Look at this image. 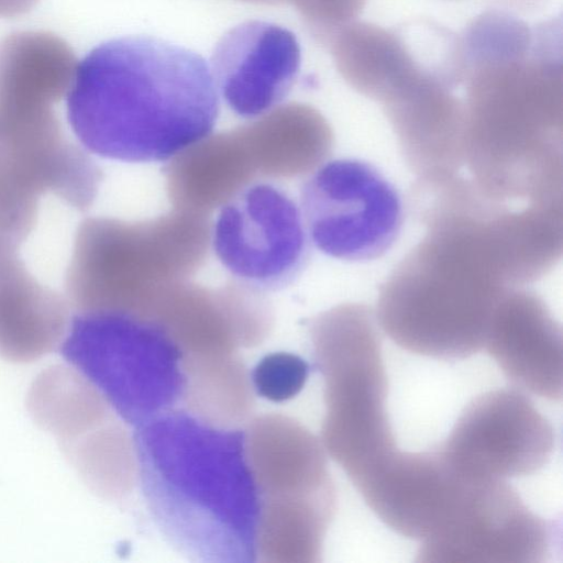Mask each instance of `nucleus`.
<instances>
[{
    "label": "nucleus",
    "instance_id": "nucleus-20",
    "mask_svg": "<svg viewBox=\"0 0 563 563\" xmlns=\"http://www.w3.org/2000/svg\"><path fill=\"white\" fill-rule=\"evenodd\" d=\"M38 0H0V18H15L31 11Z\"/></svg>",
    "mask_w": 563,
    "mask_h": 563
},
{
    "label": "nucleus",
    "instance_id": "nucleus-2",
    "mask_svg": "<svg viewBox=\"0 0 563 563\" xmlns=\"http://www.w3.org/2000/svg\"><path fill=\"white\" fill-rule=\"evenodd\" d=\"M205 58L152 36L109 40L77 63L67 119L90 152L130 163L173 159L210 135L218 89Z\"/></svg>",
    "mask_w": 563,
    "mask_h": 563
},
{
    "label": "nucleus",
    "instance_id": "nucleus-4",
    "mask_svg": "<svg viewBox=\"0 0 563 563\" xmlns=\"http://www.w3.org/2000/svg\"><path fill=\"white\" fill-rule=\"evenodd\" d=\"M210 235L207 214L176 208L142 222L86 218L65 273L68 303L75 312L142 310L199 268Z\"/></svg>",
    "mask_w": 563,
    "mask_h": 563
},
{
    "label": "nucleus",
    "instance_id": "nucleus-13",
    "mask_svg": "<svg viewBox=\"0 0 563 563\" xmlns=\"http://www.w3.org/2000/svg\"><path fill=\"white\" fill-rule=\"evenodd\" d=\"M466 482L441 451L396 449L353 485L385 525L422 541L449 516Z\"/></svg>",
    "mask_w": 563,
    "mask_h": 563
},
{
    "label": "nucleus",
    "instance_id": "nucleus-8",
    "mask_svg": "<svg viewBox=\"0 0 563 563\" xmlns=\"http://www.w3.org/2000/svg\"><path fill=\"white\" fill-rule=\"evenodd\" d=\"M26 407L92 492L108 499L130 492L135 483L131 432L77 369L55 365L43 371Z\"/></svg>",
    "mask_w": 563,
    "mask_h": 563
},
{
    "label": "nucleus",
    "instance_id": "nucleus-21",
    "mask_svg": "<svg viewBox=\"0 0 563 563\" xmlns=\"http://www.w3.org/2000/svg\"><path fill=\"white\" fill-rule=\"evenodd\" d=\"M243 1L253 2V3H263V4H278L283 0H243Z\"/></svg>",
    "mask_w": 563,
    "mask_h": 563
},
{
    "label": "nucleus",
    "instance_id": "nucleus-18",
    "mask_svg": "<svg viewBox=\"0 0 563 563\" xmlns=\"http://www.w3.org/2000/svg\"><path fill=\"white\" fill-rule=\"evenodd\" d=\"M308 376V365L292 354H272L254 368L252 387L273 400H284L296 395Z\"/></svg>",
    "mask_w": 563,
    "mask_h": 563
},
{
    "label": "nucleus",
    "instance_id": "nucleus-1",
    "mask_svg": "<svg viewBox=\"0 0 563 563\" xmlns=\"http://www.w3.org/2000/svg\"><path fill=\"white\" fill-rule=\"evenodd\" d=\"M132 442L136 484L175 548L198 561H260L266 501L247 422L173 410L135 428Z\"/></svg>",
    "mask_w": 563,
    "mask_h": 563
},
{
    "label": "nucleus",
    "instance_id": "nucleus-10",
    "mask_svg": "<svg viewBox=\"0 0 563 563\" xmlns=\"http://www.w3.org/2000/svg\"><path fill=\"white\" fill-rule=\"evenodd\" d=\"M551 545L549 522L508 483L468 478L444 522L421 541L417 561L538 563Z\"/></svg>",
    "mask_w": 563,
    "mask_h": 563
},
{
    "label": "nucleus",
    "instance_id": "nucleus-19",
    "mask_svg": "<svg viewBox=\"0 0 563 563\" xmlns=\"http://www.w3.org/2000/svg\"><path fill=\"white\" fill-rule=\"evenodd\" d=\"M284 1V0H283ZM299 13L310 34L328 45L344 25L356 21L367 0H286Z\"/></svg>",
    "mask_w": 563,
    "mask_h": 563
},
{
    "label": "nucleus",
    "instance_id": "nucleus-7",
    "mask_svg": "<svg viewBox=\"0 0 563 563\" xmlns=\"http://www.w3.org/2000/svg\"><path fill=\"white\" fill-rule=\"evenodd\" d=\"M311 243L341 261L383 257L398 241L405 207L400 191L374 164L354 157L328 161L300 189Z\"/></svg>",
    "mask_w": 563,
    "mask_h": 563
},
{
    "label": "nucleus",
    "instance_id": "nucleus-11",
    "mask_svg": "<svg viewBox=\"0 0 563 563\" xmlns=\"http://www.w3.org/2000/svg\"><path fill=\"white\" fill-rule=\"evenodd\" d=\"M553 450V427L534 404L521 391L496 389L465 407L441 452L465 477L504 479L537 472Z\"/></svg>",
    "mask_w": 563,
    "mask_h": 563
},
{
    "label": "nucleus",
    "instance_id": "nucleus-5",
    "mask_svg": "<svg viewBox=\"0 0 563 563\" xmlns=\"http://www.w3.org/2000/svg\"><path fill=\"white\" fill-rule=\"evenodd\" d=\"M312 340L325 388L323 446L354 484L397 449L380 342L363 319L342 314L319 321Z\"/></svg>",
    "mask_w": 563,
    "mask_h": 563
},
{
    "label": "nucleus",
    "instance_id": "nucleus-17",
    "mask_svg": "<svg viewBox=\"0 0 563 563\" xmlns=\"http://www.w3.org/2000/svg\"><path fill=\"white\" fill-rule=\"evenodd\" d=\"M327 46L339 74L351 87L382 100L420 62L404 31L368 22L344 25Z\"/></svg>",
    "mask_w": 563,
    "mask_h": 563
},
{
    "label": "nucleus",
    "instance_id": "nucleus-3",
    "mask_svg": "<svg viewBox=\"0 0 563 563\" xmlns=\"http://www.w3.org/2000/svg\"><path fill=\"white\" fill-rule=\"evenodd\" d=\"M62 353L130 432L173 410L200 412L229 356L199 351L158 318L128 310L75 312Z\"/></svg>",
    "mask_w": 563,
    "mask_h": 563
},
{
    "label": "nucleus",
    "instance_id": "nucleus-16",
    "mask_svg": "<svg viewBox=\"0 0 563 563\" xmlns=\"http://www.w3.org/2000/svg\"><path fill=\"white\" fill-rule=\"evenodd\" d=\"M489 354L518 387L550 400L562 397L560 332L540 316L499 320L485 335Z\"/></svg>",
    "mask_w": 563,
    "mask_h": 563
},
{
    "label": "nucleus",
    "instance_id": "nucleus-12",
    "mask_svg": "<svg viewBox=\"0 0 563 563\" xmlns=\"http://www.w3.org/2000/svg\"><path fill=\"white\" fill-rule=\"evenodd\" d=\"M213 80L228 107L247 119L278 106L291 90L301 64L296 35L278 24L245 21L229 30L211 57Z\"/></svg>",
    "mask_w": 563,
    "mask_h": 563
},
{
    "label": "nucleus",
    "instance_id": "nucleus-14",
    "mask_svg": "<svg viewBox=\"0 0 563 563\" xmlns=\"http://www.w3.org/2000/svg\"><path fill=\"white\" fill-rule=\"evenodd\" d=\"M67 301L27 269L19 245L0 239V356L29 363L62 344Z\"/></svg>",
    "mask_w": 563,
    "mask_h": 563
},
{
    "label": "nucleus",
    "instance_id": "nucleus-9",
    "mask_svg": "<svg viewBox=\"0 0 563 563\" xmlns=\"http://www.w3.org/2000/svg\"><path fill=\"white\" fill-rule=\"evenodd\" d=\"M220 207L212 247L241 285L274 291L300 276L310 260V239L301 210L287 191L254 181Z\"/></svg>",
    "mask_w": 563,
    "mask_h": 563
},
{
    "label": "nucleus",
    "instance_id": "nucleus-15",
    "mask_svg": "<svg viewBox=\"0 0 563 563\" xmlns=\"http://www.w3.org/2000/svg\"><path fill=\"white\" fill-rule=\"evenodd\" d=\"M76 56L59 36L19 31L0 41V106L53 107L67 93Z\"/></svg>",
    "mask_w": 563,
    "mask_h": 563
},
{
    "label": "nucleus",
    "instance_id": "nucleus-6",
    "mask_svg": "<svg viewBox=\"0 0 563 563\" xmlns=\"http://www.w3.org/2000/svg\"><path fill=\"white\" fill-rule=\"evenodd\" d=\"M101 180V169L66 136L53 107H0V239L21 245L43 195L89 209Z\"/></svg>",
    "mask_w": 563,
    "mask_h": 563
}]
</instances>
